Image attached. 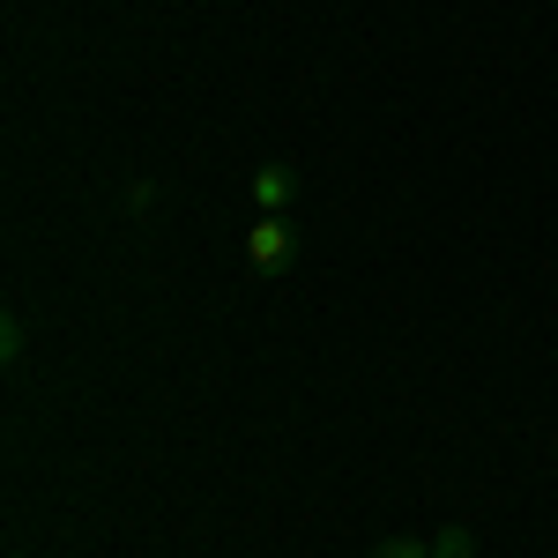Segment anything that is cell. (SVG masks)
<instances>
[{"label": "cell", "mask_w": 558, "mask_h": 558, "mask_svg": "<svg viewBox=\"0 0 558 558\" xmlns=\"http://www.w3.org/2000/svg\"><path fill=\"white\" fill-rule=\"evenodd\" d=\"M246 260H254V276H283L299 260V223L291 216H260L246 231Z\"/></svg>", "instance_id": "obj_1"}, {"label": "cell", "mask_w": 558, "mask_h": 558, "mask_svg": "<svg viewBox=\"0 0 558 558\" xmlns=\"http://www.w3.org/2000/svg\"><path fill=\"white\" fill-rule=\"evenodd\" d=\"M291 194H299V165H260V172H254L260 216H283V209H291Z\"/></svg>", "instance_id": "obj_2"}, {"label": "cell", "mask_w": 558, "mask_h": 558, "mask_svg": "<svg viewBox=\"0 0 558 558\" xmlns=\"http://www.w3.org/2000/svg\"><path fill=\"white\" fill-rule=\"evenodd\" d=\"M432 558H476V536L462 529V521H447V529L432 536Z\"/></svg>", "instance_id": "obj_3"}, {"label": "cell", "mask_w": 558, "mask_h": 558, "mask_svg": "<svg viewBox=\"0 0 558 558\" xmlns=\"http://www.w3.org/2000/svg\"><path fill=\"white\" fill-rule=\"evenodd\" d=\"M373 558H432V544H417V536H387Z\"/></svg>", "instance_id": "obj_4"}, {"label": "cell", "mask_w": 558, "mask_h": 558, "mask_svg": "<svg viewBox=\"0 0 558 558\" xmlns=\"http://www.w3.org/2000/svg\"><path fill=\"white\" fill-rule=\"evenodd\" d=\"M0 357H8V365H15V357H23V320H15V313H8V320H0Z\"/></svg>", "instance_id": "obj_5"}]
</instances>
